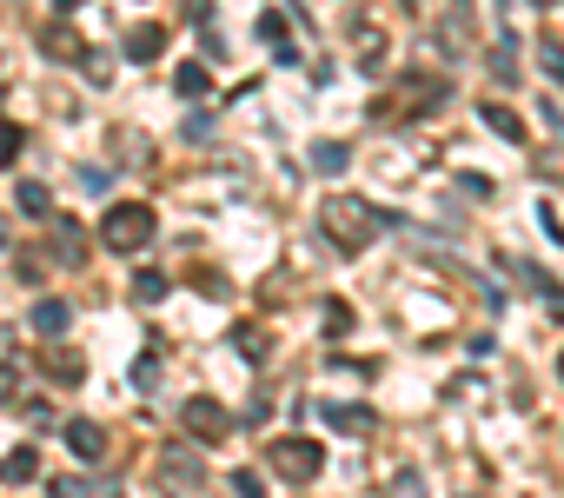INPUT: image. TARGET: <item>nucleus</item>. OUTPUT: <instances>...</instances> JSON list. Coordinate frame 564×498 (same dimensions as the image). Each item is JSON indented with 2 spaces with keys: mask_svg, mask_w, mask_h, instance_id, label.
<instances>
[{
  "mask_svg": "<svg viewBox=\"0 0 564 498\" xmlns=\"http://www.w3.org/2000/svg\"><path fill=\"white\" fill-rule=\"evenodd\" d=\"M538 67H544V80H551V87H564V41H557V34H544V41H538Z\"/></svg>",
  "mask_w": 564,
  "mask_h": 498,
  "instance_id": "obj_20",
  "label": "nucleus"
},
{
  "mask_svg": "<svg viewBox=\"0 0 564 498\" xmlns=\"http://www.w3.org/2000/svg\"><path fill=\"white\" fill-rule=\"evenodd\" d=\"M265 465L286 478V485H313V478L326 472V445H319V439H306V432L272 439V445H265Z\"/></svg>",
  "mask_w": 564,
  "mask_h": 498,
  "instance_id": "obj_4",
  "label": "nucleus"
},
{
  "mask_svg": "<svg viewBox=\"0 0 564 498\" xmlns=\"http://www.w3.org/2000/svg\"><path fill=\"white\" fill-rule=\"evenodd\" d=\"M80 74H87L94 87H107V80H113V61H107V54H87V61H80Z\"/></svg>",
  "mask_w": 564,
  "mask_h": 498,
  "instance_id": "obj_28",
  "label": "nucleus"
},
{
  "mask_svg": "<svg viewBox=\"0 0 564 498\" xmlns=\"http://www.w3.org/2000/svg\"><path fill=\"white\" fill-rule=\"evenodd\" d=\"M491 74H498V80H518V54H511V41L491 47Z\"/></svg>",
  "mask_w": 564,
  "mask_h": 498,
  "instance_id": "obj_26",
  "label": "nucleus"
},
{
  "mask_svg": "<svg viewBox=\"0 0 564 498\" xmlns=\"http://www.w3.org/2000/svg\"><path fill=\"white\" fill-rule=\"evenodd\" d=\"M180 133H186V140H206V133H213V113H193V120H186Z\"/></svg>",
  "mask_w": 564,
  "mask_h": 498,
  "instance_id": "obj_34",
  "label": "nucleus"
},
{
  "mask_svg": "<svg viewBox=\"0 0 564 498\" xmlns=\"http://www.w3.org/2000/svg\"><path fill=\"white\" fill-rule=\"evenodd\" d=\"M319 232H326L333 253H366V246L386 232V213L372 199H359V193H333L319 206Z\"/></svg>",
  "mask_w": 564,
  "mask_h": 498,
  "instance_id": "obj_1",
  "label": "nucleus"
},
{
  "mask_svg": "<svg viewBox=\"0 0 564 498\" xmlns=\"http://www.w3.org/2000/svg\"><path fill=\"white\" fill-rule=\"evenodd\" d=\"M14 199H21V213H54V193H47L41 180H21V193H14Z\"/></svg>",
  "mask_w": 564,
  "mask_h": 498,
  "instance_id": "obj_23",
  "label": "nucleus"
},
{
  "mask_svg": "<svg viewBox=\"0 0 564 498\" xmlns=\"http://www.w3.org/2000/svg\"><path fill=\"white\" fill-rule=\"evenodd\" d=\"M41 54H47V61H67V67H80L94 47L80 41V28H74V21H47V28H41Z\"/></svg>",
  "mask_w": 564,
  "mask_h": 498,
  "instance_id": "obj_6",
  "label": "nucleus"
},
{
  "mask_svg": "<svg viewBox=\"0 0 564 498\" xmlns=\"http://www.w3.org/2000/svg\"><path fill=\"white\" fill-rule=\"evenodd\" d=\"M54 253H61L67 267H80V260H87V239H80V226H74V219H54Z\"/></svg>",
  "mask_w": 564,
  "mask_h": 498,
  "instance_id": "obj_16",
  "label": "nucleus"
},
{
  "mask_svg": "<svg viewBox=\"0 0 564 498\" xmlns=\"http://www.w3.org/2000/svg\"><path fill=\"white\" fill-rule=\"evenodd\" d=\"M557 379H564V353H557Z\"/></svg>",
  "mask_w": 564,
  "mask_h": 498,
  "instance_id": "obj_39",
  "label": "nucleus"
},
{
  "mask_svg": "<svg viewBox=\"0 0 564 498\" xmlns=\"http://www.w3.org/2000/svg\"><path fill=\"white\" fill-rule=\"evenodd\" d=\"M54 498H94L87 478H54Z\"/></svg>",
  "mask_w": 564,
  "mask_h": 498,
  "instance_id": "obj_32",
  "label": "nucleus"
},
{
  "mask_svg": "<svg viewBox=\"0 0 564 498\" xmlns=\"http://www.w3.org/2000/svg\"><path fill=\"white\" fill-rule=\"evenodd\" d=\"M326 419H333L339 432H359V439L379 432V412H372V405H326Z\"/></svg>",
  "mask_w": 564,
  "mask_h": 498,
  "instance_id": "obj_14",
  "label": "nucleus"
},
{
  "mask_svg": "<svg viewBox=\"0 0 564 498\" xmlns=\"http://www.w3.org/2000/svg\"><path fill=\"white\" fill-rule=\"evenodd\" d=\"M21 412H28V425H54V405H47V399H28Z\"/></svg>",
  "mask_w": 564,
  "mask_h": 498,
  "instance_id": "obj_31",
  "label": "nucleus"
},
{
  "mask_svg": "<svg viewBox=\"0 0 564 498\" xmlns=\"http://www.w3.org/2000/svg\"><path fill=\"white\" fill-rule=\"evenodd\" d=\"M127 54H133V61H160V54H166V28H160V21L133 28V34H127Z\"/></svg>",
  "mask_w": 564,
  "mask_h": 498,
  "instance_id": "obj_13",
  "label": "nucleus"
},
{
  "mask_svg": "<svg viewBox=\"0 0 564 498\" xmlns=\"http://www.w3.org/2000/svg\"><path fill=\"white\" fill-rule=\"evenodd\" d=\"M531 8H557V0H531Z\"/></svg>",
  "mask_w": 564,
  "mask_h": 498,
  "instance_id": "obj_38",
  "label": "nucleus"
},
{
  "mask_svg": "<svg viewBox=\"0 0 564 498\" xmlns=\"http://www.w3.org/2000/svg\"><path fill=\"white\" fill-rule=\"evenodd\" d=\"M153 206L147 199H113L107 213H100V246L107 253H147L153 246Z\"/></svg>",
  "mask_w": 564,
  "mask_h": 498,
  "instance_id": "obj_2",
  "label": "nucleus"
},
{
  "mask_svg": "<svg viewBox=\"0 0 564 498\" xmlns=\"http://www.w3.org/2000/svg\"><path fill=\"white\" fill-rule=\"evenodd\" d=\"M313 166H319V173H346V166H352V153H346L339 140H319V147H313Z\"/></svg>",
  "mask_w": 564,
  "mask_h": 498,
  "instance_id": "obj_21",
  "label": "nucleus"
},
{
  "mask_svg": "<svg viewBox=\"0 0 564 498\" xmlns=\"http://www.w3.org/2000/svg\"><path fill=\"white\" fill-rule=\"evenodd\" d=\"M153 379H160V359H153V353H147V359H140V366H133V386H153Z\"/></svg>",
  "mask_w": 564,
  "mask_h": 498,
  "instance_id": "obj_36",
  "label": "nucleus"
},
{
  "mask_svg": "<svg viewBox=\"0 0 564 498\" xmlns=\"http://www.w3.org/2000/svg\"><path fill=\"white\" fill-rule=\"evenodd\" d=\"M180 419H186V432H193V439H206V445H219V439L232 432V412H226L219 399H206V392H199V399H186V412H180Z\"/></svg>",
  "mask_w": 564,
  "mask_h": 498,
  "instance_id": "obj_5",
  "label": "nucleus"
},
{
  "mask_svg": "<svg viewBox=\"0 0 564 498\" xmlns=\"http://www.w3.org/2000/svg\"><path fill=\"white\" fill-rule=\"evenodd\" d=\"M67 326H74V306H67V300H34V333L61 339Z\"/></svg>",
  "mask_w": 564,
  "mask_h": 498,
  "instance_id": "obj_10",
  "label": "nucleus"
},
{
  "mask_svg": "<svg viewBox=\"0 0 564 498\" xmlns=\"http://www.w3.org/2000/svg\"><path fill=\"white\" fill-rule=\"evenodd\" d=\"M153 485L166 498H206V458H199V445H166L153 458Z\"/></svg>",
  "mask_w": 564,
  "mask_h": 498,
  "instance_id": "obj_3",
  "label": "nucleus"
},
{
  "mask_svg": "<svg viewBox=\"0 0 564 498\" xmlns=\"http://www.w3.org/2000/svg\"><path fill=\"white\" fill-rule=\"evenodd\" d=\"M232 491H239V498H265V478H259L252 465H239V472H232Z\"/></svg>",
  "mask_w": 564,
  "mask_h": 498,
  "instance_id": "obj_27",
  "label": "nucleus"
},
{
  "mask_svg": "<svg viewBox=\"0 0 564 498\" xmlns=\"http://www.w3.org/2000/svg\"><path fill=\"white\" fill-rule=\"evenodd\" d=\"M41 366H47V372H54L61 386H80V372H87L74 346H41Z\"/></svg>",
  "mask_w": 564,
  "mask_h": 498,
  "instance_id": "obj_11",
  "label": "nucleus"
},
{
  "mask_svg": "<svg viewBox=\"0 0 564 498\" xmlns=\"http://www.w3.org/2000/svg\"><path fill=\"white\" fill-rule=\"evenodd\" d=\"M538 226H544V239H557V246H564V219H557V206H551V199H538Z\"/></svg>",
  "mask_w": 564,
  "mask_h": 498,
  "instance_id": "obj_29",
  "label": "nucleus"
},
{
  "mask_svg": "<svg viewBox=\"0 0 564 498\" xmlns=\"http://www.w3.org/2000/svg\"><path fill=\"white\" fill-rule=\"evenodd\" d=\"M173 94H180V100H206V94H213V74H206L199 61H186V67L173 74Z\"/></svg>",
  "mask_w": 564,
  "mask_h": 498,
  "instance_id": "obj_15",
  "label": "nucleus"
},
{
  "mask_svg": "<svg viewBox=\"0 0 564 498\" xmlns=\"http://www.w3.org/2000/svg\"><path fill=\"white\" fill-rule=\"evenodd\" d=\"M232 353L259 366V359H265V333H259V326H232Z\"/></svg>",
  "mask_w": 564,
  "mask_h": 498,
  "instance_id": "obj_22",
  "label": "nucleus"
},
{
  "mask_svg": "<svg viewBox=\"0 0 564 498\" xmlns=\"http://www.w3.org/2000/svg\"><path fill=\"white\" fill-rule=\"evenodd\" d=\"M107 180H113L107 166H87V173H80V186H87V193H107Z\"/></svg>",
  "mask_w": 564,
  "mask_h": 498,
  "instance_id": "obj_35",
  "label": "nucleus"
},
{
  "mask_svg": "<svg viewBox=\"0 0 564 498\" xmlns=\"http://www.w3.org/2000/svg\"><path fill=\"white\" fill-rule=\"evenodd\" d=\"M0 405H21V359H0Z\"/></svg>",
  "mask_w": 564,
  "mask_h": 498,
  "instance_id": "obj_24",
  "label": "nucleus"
},
{
  "mask_svg": "<svg viewBox=\"0 0 564 498\" xmlns=\"http://www.w3.org/2000/svg\"><path fill=\"white\" fill-rule=\"evenodd\" d=\"M478 120H485V127H491L498 140H524V127H518V113H511V107H498V100H485V107H478Z\"/></svg>",
  "mask_w": 564,
  "mask_h": 498,
  "instance_id": "obj_18",
  "label": "nucleus"
},
{
  "mask_svg": "<svg viewBox=\"0 0 564 498\" xmlns=\"http://www.w3.org/2000/svg\"><path fill=\"white\" fill-rule=\"evenodd\" d=\"M252 34H259V41H265V47H272L279 61H286V67L300 61V47L286 41V14H279V8H272V14H259V21H252Z\"/></svg>",
  "mask_w": 564,
  "mask_h": 498,
  "instance_id": "obj_8",
  "label": "nucleus"
},
{
  "mask_svg": "<svg viewBox=\"0 0 564 498\" xmlns=\"http://www.w3.org/2000/svg\"><path fill=\"white\" fill-rule=\"evenodd\" d=\"M438 47H445V54H465V47H471V8H465V0H452V8H445Z\"/></svg>",
  "mask_w": 564,
  "mask_h": 498,
  "instance_id": "obj_7",
  "label": "nucleus"
},
{
  "mask_svg": "<svg viewBox=\"0 0 564 498\" xmlns=\"http://www.w3.org/2000/svg\"><path fill=\"white\" fill-rule=\"evenodd\" d=\"M54 8H61V14H74V8H87V0H54Z\"/></svg>",
  "mask_w": 564,
  "mask_h": 498,
  "instance_id": "obj_37",
  "label": "nucleus"
},
{
  "mask_svg": "<svg viewBox=\"0 0 564 498\" xmlns=\"http://www.w3.org/2000/svg\"><path fill=\"white\" fill-rule=\"evenodd\" d=\"M166 293H173V286H166V273H153V267H140V273H133V300H140V306H160Z\"/></svg>",
  "mask_w": 564,
  "mask_h": 498,
  "instance_id": "obj_19",
  "label": "nucleus"
},
{
  "mask_svg": "<svg viewBox=\"0 0 564 498\" xmlns=\"http://www.w3.org/2000/svg\"><path fill=\"white\" fill-rule=\"evenodd\" d=\"M14 160H21V127L0 113V166H14Z\"/></svg>",
  "mask_w": 564,
  "mask_h": 498,
  "instance_id": "obj_25",
  "label": "nucleus"
},
{
  "mask_svg": "<svg viewBox=\"0 0 564 498\" xmlns=\"http://www.w3.org/2000/svg\"><path fill=\"white\" fill-rule=\"evenodd\" d=\"M0 478H8V485H28V478H41V452H34V445H14L8 458H0Z\"/></svg>",
  "mask_w": 564,
  "mask_h": 498,
  "instance_id": "obj_12",
  "label": "nucleus"
},
{
  "mask_svg": "<svg viewBox=\"0 0 564 498\" xmlns=\"http://www.w3.org/2000/svg\"><path fill=\"white\" fill-rule=\"evenodd\" d=\"M67 445H74V458H107V432L94 425V419H67Z\"/></svg>",
  "mask_w": 564,
  "mask_h": 498,
  "instance_id": "obj_9",
  "label": "nucleus"
},
{
  "mask_svg": "<svg viewBox=\"0 0 564 498\" xmlns=\"http://www.w3.org/2000/svg\"><path fill=\"white\" fill-rule=\"evenodd\" d=\"M544 313H551V320H557V326H564V286H557V280H551V286H544Z\"/></svg>",
  "mask_w": 564,
  "mask_h": 498,
  "instance_id": "obj_33",
  "label": "nucleus"
},
{
  "mask_svg": "<svg viewBox=\"0 0 564 498\" xmlns=\"http://www.w3.org/2000/svg\"><path fill=\"white\" fill-rule=\"evenodd\" d=\"M193 286H199V293H206V300H226V293H232V286H226V280H219V273H199V280H193Z\"/></svg>",
  "mask_w": 564,
  "mask_h": 498,
  "instance_id": "obj_30",
  "label": "nucleus"
},
{
  "mask_svg": "<svg viewBox=\"0 0 564 498\" xmlns=\"http://www.w3.org/2000/svg\"><path fill=\"white\" fill-rule=\"evenodd\" d=\"M352 54H359V67L372 74V67L386 61V28H359V34H352Z\"/></svg>",
  "mask_w": 564,
  "mask_h": 498,
  "instance_id": "obj_17",
  "label": "nucleus"
}]
</instances>
